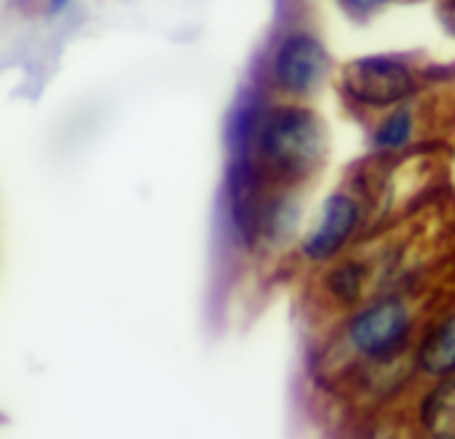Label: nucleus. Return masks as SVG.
<instances>
[{
    "label": "nucleus",
    "instance_id": "nucleus-10",
    "mask_svg": "<svg viewBox=\"0 0 455 439\" xmlns=\"http://www.w3.org/2000/svg\"><path fill=\"white\" fill-rule=\"evenodd\" d=\"M389 3H395V0H339V5H341L349 16H355V19L371 16V13H376L379 8H384V5H389Z\"/></svg>",
    "mask_w": 455,
    "mask_h": 439
},
{
    "label": "nucleus",
    "instance_id": "nucleus-11",
    "mask_svg": "<svg viewBox=\"0 0 455 439\" xmlns=\"http://www.w3.org/2000/svg\"><path fill=\"white\" fill-rule=\"evenodd\" d=\"M440 16H443L445 29H448V32L455 37V0H448V3L440 8Z\"/></svg>",
    "mask_w": 455,
    "mask_h": 439
},
{
    "label": "nucleus",
    "instance_id": "nucleus-2",
    "mask_svg": "<svg viewBox=\"0 0 455 439\" xmlns=\"http://www.w3.org/2000/svg\"><path fill=\"white\" fill-rule=\"evenodd\" d=\"M243 157L272 189H296L312 179L328 157L323 117L299 101L272 104L243 117Z\"/></svg>",
    "mask_w": 455,
    "mask_h": 439
},
{
    "label": "nucleus",
    "instance_id": "nucleus-5",
    "mask_svg": "<svg viewBox=\"0 0 455 439\" xmlns=\"http://www.w3.org/2000/svg\"><path fill=\"white\" fill-rule=\"evenodd\" d=\"M341 88L355 107L395 109L419 91V80L403 56L371 53L349 61L341 69Z\"/></svg>",
    "mask_w": 455,
    "mask_h": 439
},
{
    "label": "nucleus",
    "instance_id": "nucleus-7",
    "mask_svg": "<svg viewBox=\"0 0 455 439\" xmlns=\"http://www.w3.org/2000/svg\"><path fill=\"white\" fill-rule=\"evenodd\" d=\"M373 283H376L373 256L368 259V256L352 251L320 269L317 291H320L323 307L331 309V315L336 320V317L347 315L349 309L360 307L365 299H371Z\"/></svg>",
    "mask_w": 455,
    "mask_h": 439
},
{
    "label": "nucleus",
    "instance_id": "nucleus-9",
    "mask_svg": "<svg viewBox=\"0 0 455 439\" xmlns=\"http://www.w3.org/2000/svg\"><path fill=\"white\" fill-rule=\"evenodd\" d=\"M416 115L408 104L387 109V115L379 120V125L371 133V147L381 157H392L405 152L416 139Z\"/></svg>",
    "mask_w": 455,
    "mask_h": 439
},
{
    "label": "nucleus",
    "instance_id": "nucleus-12",
    "mask_svg": "<svg viewBox=\"0 0 455 439\" xmlns=\"http://www.w3.org/2000/svg\"><path fill=\"white\" fill-rule=\"evenodd\" d=\"M64 3H67V0H51V8H61Z\"/></svg>",
    "mask_w": 455,
    "mask_h": 439
},
{
    "label": "nucleus",
    "instance_id": "nucleus-6",
    "mask_svg": "<svg viewBox=\"0 0 455 439\" xmlns=\"http://www.w3.org/2000/svg\"><path fill=\"white\" fill-rule=\"evenodd\" d=\"M411 373L419 387L455 379V301L427 315L411 352Z\"/></svg>",
    "mask_w": 455,
    "mask_h": 439
},
{
    "label": "nucleus",
    "instance_id": "nucleus-8",
    "mask_svg": "<svg viewBox=\"0 0 455 439\" xmlns=\"http://www.w3.org/2000/svg\"><path fill=\"white\" fill-rule=\"evenodd\" d=\"M416 439H455V379L421 384L413 405Z\"/></svg>",
    "mask_w": 455,
    "mask_h": 439
},
{
    "label": "nucleus",
    "instance_id": "nucleus-4",
    "mask_svg": "<svg viewBox=\"0 0 455 439\" xmlns=\"http://www.w3.org/2000/svg\"><path fill=\"white\" fill-rule=\"evenodd\" d=\"M331 51L320 35L296 27L277 37L269 56V83L277 93L299 101L323 91L331 77Z\"/></svg>",
    "mask_w": 455,
    "mask_h": 439
},
{
    "label": "nucleus",
    "instance_id": "nucleus-1",
    "mask_svg": "<svg viewBox=\"0 0 455 439\" xmlns=\"http://www.w3.org/2000/svg\"><path fill=\"white\" fill-rule=\"evenodd\" d=\"M427 315L419 293H376L333 320L328 357L368 379L411 373V352Z\"/></svg>",
    "mask_w": 455,
    "mask_h": 439
},
{
    "label": "nucleus",
    "instance_id": "nucleus-3",
    "mask_svg": "<svg viewBox=\"0 0 455 439\" xmlns=\"http://www.w3.org/2000/svg\"><path fill=\"white\" fill-rule=\"evenodd\" d=\"M365 227V205L349 189L331 192L309 227L299 237V256L307 267L323 269L336 259L355 251V243Z\"/></svg>",
    "mask_w": 455,
    "mask_h": 439
}]
</instances>
